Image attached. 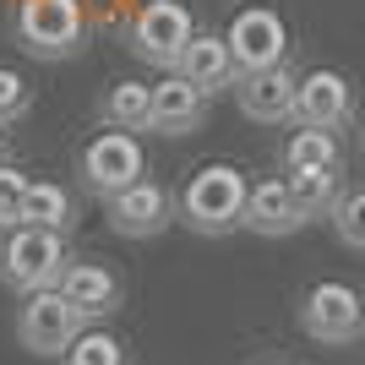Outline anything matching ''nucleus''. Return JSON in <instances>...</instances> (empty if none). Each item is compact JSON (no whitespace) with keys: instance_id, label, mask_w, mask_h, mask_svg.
Listing matches in <instances>:
<instances>
[{"instance_id":"nucleus-4","label":"nucleus","mask_w":365,"mask_h":365,"mask_svg":"<svg viewBox=\"0 0 365 365\" xmlns=\"http://www.w3.org/2000/svg\"><path fill=\"white\" fill-rule=\"evenodd\" d=\"M197 33V16L185 0H142V11L131 16V33H125V49L137 55L142 66H158V71H175Z\"/></svg>"},{"instance_id":"nucleus-3","label":"nucleus","mask_w":365,"mask_h":365,"mask_svg":"<svg viewBox=\"0 0 365 365\" xmlns=\"http://www.w3.org/2000/svg\"><path fill=\"white\" fill-rule=\"evenodd\" d=\"M66 262H71V245H66L61 229L16 224L11 240H0V278H6V289H16V294L55 289V278L66 273Z\"/></svg>"},{"instance_id":"nucleus-17","label":"nucleus","mask_w":365,"mask_h":365,"mask_svg":"<svg viewBox=\"0 0 365 365\" xmlns=\"http://www.w3.org/2000/svg\"><path fill=\"white\" fill-rule=\"evenodd\" d=\"M284 175L294 169H344V148H338V131H311V125H294L284 153H278Z\"/></svg>"},{"instance_id":"nucleus-11","label":"nucleus","mask_w":365,"mask_h":365,"mask_svg":"<svg viewBox=\"0 0 365 365\" xmlns=\"http://www.w3.org/2000/svg\"><path fill=\"white\" fill-rule=\"evenodd\" d=\"M55 289L71 300V311L82 322H98V317H115L120 311V300H125V284H120V273L109 267V262H66V273L55 278Z\"/></svg>"},{"instance_id":"nucleus-24","label":"nucleus","mask_w":365,"mask_h":365,"mask_svg":"<svg viewBox=\"0 0 365 365\" xmlns=\"http://www.w3.org/2000/svg\"><path fill=\"white\" fill-rule=\"evenodd\" d=\"M0 164H6V131H0Z\"/></svg>"},{"instance_id":"nucleus-2","label":"nucleus","mask_w":365,"mask_h":365,"mask_svg":"<svg viewBox=\"0 0 365 365\" xmlns=\"http://www.w3.org/2000/svg\"><path fill=\"white\" fill-rule=\"evenodd\" d=\"M11 38L33 61H71L88 44V11L82 0H16Z\"/></svg>"},{"instance_id":"nucleus-12","label":"nucleus","mask_w":365,"mask_h":365,"mask_svg":"<svg viewBox=\"0 0 365 365\" xmlns=\"http://www.w3.org/2000/svg\"><path fill=\"white\" fill-rule=\"evenodd\" d=\"M294 82L300 76L289 71V61L284 66H267V71H245L235 76V104H240L245 120H257V125H289L294 115Z\"/></svg>"},{"instance_id":"nucleus-10","label":"nucleus","mask_w":365,"mask_h":365,"mask_svg":"<svg viewBox=\"0 0 365 365\" xmlns=\"http://www.w3.org/2000/svg\"><path fill=\"white\" fill-rule=\"evenodd\" d=\"M294 125H311V131H344L354 120V82L333 66H317L294 82Z\"/></svg>"},{"instance_id":"nucleus-18","label":"nucleus","mask_w":365,"mask_h":365,"mask_svg":"<svg viewBox=\"0 0 365 365\" xmlns=\"http://www.w3.org/2000/svg\"><path fill=\"white\" fill-rule=\"evenodd\" d=\"M16 224H33V229H71L76 224V197L55 180H28V197H22V218Z\"/></svg>"},{"instance_id":"nucleus-23","label":"nucleus","mask_w":365,"mask_h":365,"mask_svg":"<svg viewBox=\"0 0 365 365\" xmlns=\"http://www.w3.org/2000/svg\"><path fill=\"white\" fill-rule=\"evenodd\" d=\"M22 197H28V175H22L16 164H0V229H16Z\"/></svg>"},{"instance_id":"nucleus-6","label":"nucleus","mask_w":365,"mask_h":365,"mask_svg":"<svg viewBox=\"0 0 365 365\" xmlns=\"http://www.w3.org/2000/svg\"><path fill=\"white\" fill-rule=\"evenodd\" d=\"M300 327L305 338H317V344H327V349H344V344H354V338L365 333V300L354 284H338V278H322V284H311L300 300Z\"/></svg>"},{"instance_id":"nucleus-15","label":"nucleus","mask_w":365,"mask_h":365,"mask_svg":"<svg viewBox=\"0 0 365 365\" xmlns=\"http://www.w3.org/2000/svg\"><path fill=\"white\" fill-rule=\"evenodd\" d=\"M175 71L191 82V88H202L207 98H218V93H229L235 88V55H229V44H224V33H191V44H185V55H180V66Z\"/></svg>"},{"instance_id":"nucleus-22","label":"nucleus","mask_w":365,"mask_h":365,"mask_svg":"<svg viewBox=\"0 0 365 365\" xmlns=\"http://www.w3.org/2000/svg\"><path fill=\"white\" fill-rule=\"evenodd\" d=\"M33 109V88H28V76L11 71V66H0V131L6 125H16L22 115Z\"/></svg>"},{"instance_id":"nucleus-5","label":"nucleus","mask_w":365,"mask_h":365,"mask_svg":"<svg viewBox=\"0 0 365 365\" xmlns=\"http://www.w3.org/2000/svg\"><path fill=\"white\" fill-rule=\"evenodd\" d=\"M148 175V153H142V142L131 137V131H98V137L82 148V158H76V180H82V191L88 197H115V191H125L131 180H142Z\"/></svg>"},{"instance_id":"nucleus-14","label":"nucleus","mask_w":365,"mask_h":365,"mask_svg":"<svg viewBox=\"0 0 365 365\" xmlns=\"http://www.w3.org/2000/svg\"><path fill=\"white\" fill-rule=\"evenodd\" d=\"M240 229H251V235H262V240H284V235L305 229V218H300V207H294L289 180H284V175H273V180H257L251 191H245Z\"/></svg>"},{"instance_id":"nucleus-1","label":"nucleus","mask_w":365,"mask_h":365,"mask_svg":"<svg viewBox=\"0 0 365 365\" xmlns=\"http://www.w3.org/2000/svg\"><path fill=\"white\" fill-rule=\"evenodd\" d=\"M245 191H251V180L235 164H202L175 197V224H185L191 235H207V240L235 235L245 213Z\"/></svg>"},{"instance_id":"nucleus-25","label":"nucleus","mask_w":365,"mask_h":365,"mask_svg":"<svg viewBox=\"0 0 365 365\" xmlns=\"http://www.w3.org/2000/svg\"><path fill=\"white\" fill-rule=\"evenodd\" d=\"M267 365H289V360H267Z\"/></svg>"},{"instance_id":"nucleus-21","label":"nucleus","mask_w":365,"mask_h":365,"mask_svg":"<svg viewBox=\"0 0 365 365\" xmlns=\"http://www.w3.org/2000/svg\"><path fill=\"white\" fill-rule=\"evenodd\" d=\"M327 218H333V235L349 245V251H365V191H344Z\"/></svg>"},{"instance_id":"nucleus-9","label":"nucleus","mask_w":365,"mask_h":365,"mask_svg":"<svg viewBox=\"0 0 365 365\" xmlns=\"http://www.w3.org/2000/svg\"><path fill=\"white\" fill-rule=\"evenodd\" d=\"M104 218L120 240H153V235H164V229L175 224V197H169V185L142 175V180H131L125 191L104 197Z\"/></svg>"},{"instance_id":"nucleus-16","label":"nucleus","mask_w":365,"mask_h":365,"mask_svg":"<svg viewBox=\"0 0 365 365\" xmlns=\"http://www.w3.org/2000/svg\"><path fill=\"white\" fill-rule=\"evenodd\" d=\"M98 120L109 125V131H148L153 125V82H109L104 98H98Z\"/></svg>"},{"instance_id":"nucleus-7","label":"nucleus","mask_w":365,"mask_h":365,"mask_svg":"<svg viewBox=\"0 0 365 365\" xmlns=\"http://www.w3.org/2000/svg\"><path fill=\"white\" fill-rule=\"evenodd\" d=\"M224 44L235 55V71H267V66L289 61V22L273 6H240L235 22L224 28Z\"/></svg>"},{"instance_id":"nucleus-26","label":"nucleus","mask_w":365,"mask_h":365,"mask_svg":"<svg viewBox=\"0 0 365 365\" xmlns=\"http://www.w3.org/2000/svg\"><path fill=\"white\" fill-rule=\"evenodd\" d=\"M360 142H365V131H360Z\"/></svg>"},{"instance_id":"nucleus-8","label":"nucleus","mask_w":365,"mask_h":365,"mask_svg":"<svg viewBox=\"0 0 365 365\" xmlns=\"http://www.w3.org/2000/svg\"><path fill=\"white\" fill-rule=\"evenodd\" d=\"M82 327H88V322L71 311V300H66L61 289H33L16 305V338H22V349L44 354V360L49 354H66V344H71Z\"/></svg>"},{"instance_id":"nucleus-19","label":"nucleus","mask_w":365,"mask_h":365,"mask_svg":"<svg viewBox=\"0 0 365 365\" xmlns=\"http://www.w3.org/2000/svg\"><path fill=\"white\" fill-rule=\"evenodd\" d=\"M284 180H289V197H294L305 224H311V218H327L333 202L344 197V175H338V169H294Z\"/></svg>"},{"instance_id":"nucleus-20","label":"nucleus","mask_w":365,"mask_h":365,"mask_svg":"<svg viewBox=\"0 0 365 365\" xmlns=\"http://www.w3.org/2000/svg\"><path fill=\"white\" fill-rule=\"evenodd\" d=\"M61 360L66 365H131L125 360V344L115 333H104V327H82V333L66 344Z\"/></svg>"},{"instance_id":"nucleus-13","label":"nucleus","mask_w":365,"mask_h":365,"mask_svg":"<svg viewBox=\"0 0 365 365\" xmlns=\"http://www.w3.org/2000/svg\"><path fill=\"white\" fill-rule=\"evenodd\" d=\"M207 120V93L191 88L180 71H164V82H153V125L158 137H191Z\"/></svg>"}]
</instances>
